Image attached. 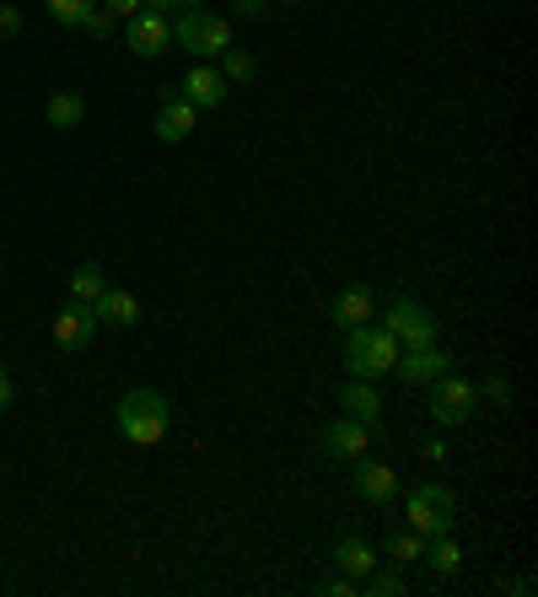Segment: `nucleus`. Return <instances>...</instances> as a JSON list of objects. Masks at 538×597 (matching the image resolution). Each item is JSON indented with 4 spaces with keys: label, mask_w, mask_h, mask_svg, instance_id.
<instances>
[{
    "label": "nucleus",
    "mask_w": 538,
    "mask_h": 597,
    "mask_svg": "<svg viewBox=\"0 0 538 597\" xmlns=\"http://www.w3.org/2000/svg\"><path fill=\"white\" fill-rule=\"evenodd\" d=\"M394 361H399V339L383 329V324L344 329V372H350V377L377 383L383 372H394Z\"/></svg>",
    "instance_id": "nucleus-1"
},
{
    "label": "nucleus",
    "mask_w": 538,
    "mask_h": 597,
    "mask_svg": "<svg viewBox=\"0 0 538 597\" xmlns=\"http://www.w3.org/2000/svg\"><path fill=\"white\" fill-rule=\"evenodd\" d=\"M167 425H173V409H167V398L162 394L130 388V394L119 398V431H125V442H134V447H156V442L167 436Z\"/></svg>",
    "instance_id": "nucleus-2"
},
{
    "label": "nucleus",
    "mask_w": 538,
    "mask_h": 597,
    "mask_svg": "<svg viewBox=\"0 0 538 597\" xmlns=\"http://www.w3.org/2000/svg\"><path fill=\"white\" fill-rule=\"evenodd\" d=\"M404 523H409V532H420V538H442V532H453V523H458V495L431 479V484L409 490Z\"/></svg>",
    "instance_id": "nucleus-3"
},
{
    "label": "nucleus",
    "mask_w": 538,
    "mask_h": 597,
    "mask_svg": "<svg viewBox=\"0 0 538 597\" xmlns=\"http://www.w3.org/2000/svg\"><path fill=\"white\" fill-rule=\"evenodd\" d=\"M173 49H189L195 60H221L232 49V27H226V16L195 5V11H184L173 22Z\"/></svg>",
    "instance_id": "nucleus-4"
},
{
    "label": "nucleus",
    "mask_w": 538,
    "mask_h": 597,
    "mask_svg": "<svg viewBox=\"0 0 538 597\" xmlns=\"http://www.w3.org/2000/svg\"><path fill=\"white\" fill-rule=\"evenodd\" d=\"M383 329L399 339V350H409V344H431L436 339V318L414 296H388L383 302Z\"/></svg>",
    "instance_id": "nucleus-5"
},
{
    "label": "nucleus",
    "mask_w": 538,
    "mask_h": 597,
    "mask_svg": "<svg viewBox=\"0 0 538 597\" xmlns=\"http://www.w3.org/2000/svg\"><path fill=\"white\" fill-rule=\"evenodd\" d=\"M473 383H464V377H453V372H442L431 388H425V409H431V420L436 425H464L473 414Z\"/></svg>",
    "instance_id": "nucleus-6"
},
{
    "label": "nucleus",
    "mask_w": 538,
    "mask_h": 597,
    "mask_svg": "<svg viewBox=\"0 0 538 597\" xmlns=\"http://www.w3.org/2000/svg\"><path fill=\"white\" fill-rule=\"evenodd\" d=\"M394 372H399L409 388H431L442 372H453V355H447L436 339H431V344H409V350H399Z\"/></svg>",
    "instance_id": "nucleus-7"
},
{
    "label": "nucleus",
    "mask_w": 538,
    "mask_h": 597,
    "mask_svg": "<svg viewBox=\"0 0 538 597\" xmlns=\"http://www.w3.org/2000/svg\"><path fill=\"white\" fill-rule=\"evenodd\" d=\"M125 44H130V55H140V60H162L173 49V22L156 16V11H134L130 22H125Z\"/></svg>",
    "instance_id": "nucleus-8"
},
{
    "label": "nucleus",
    "mask_w": 538,
    "mask_h": 597,
    "mask_svg": "<svg viewBox=\"0 0 538 597\" xmlns=\"http://www.w3.org/2000/svg\"><path fill=\"white\" fill-rule=\"evenodd\" d=\"M92 333H97V318H92V302H75V296H70L66 307L55 313V344L75 355V350H86V344H92Z\"/></svg>",
    "instance_id": "nucleus-9"
},
{
    "label": "nucleus",
    "mask_w": 538,
    "mask_h": 597,
    "mask_svg": "<svg viewBox=\"0 0 538 597\" xmlns=\"http://www.w3.org/2000/svg\"><path fill=\"white\" fill-rule=\"evenodd\" d=\"M226 92H232V81L210 66V60H200V66L184 75V92H178V97H184V103H195V108H221V103H226Z\"/></svg>",
    "instance_id": "nucleus-10"
},
{
    "label": "nucleus",
    "mask_w": 538,
    "mask_h": 597,
    "mask_svg": "<svg viewBox=\"0 0 538 597\" xmlns=\"http://www.w3.org/2000/svg\"><path fill=\"white\" fill-rule=\"evenodd\" d=\"M366 447H372V425L366 420H335L329 431H324V453L329 458H366Z\"/></svg>",
    "instance_id": "nucleus-11"
},
{
    "label": "nucleus",
    "mask_w": 538,
    "mask_h": 597,
    "mask_svg": "<svg viewBox=\"0 0 538 597\" xmlns=\"http://www.w3.org/2000/svg\"><path fill=\"white\" fill-rule=\"evenodd\" d=\"M195 125H200V108H195V103H184V97H162V108H156V134H162L167 145L189 140Z\"/></svg>",
    "instance_id": "nucleus-12"
},
{
    "label": "nucleus",
    "mask_w": 538,
    "mask_h": 597,
    "mask_svg": "<svg viewBox=\"0 0 538 597\" xmlns=\"http://www.w3.org/2000/svg\"><path fill=\"white\" fill-rule=\"evenodd\" d=\"M372 318H377V296H372L366 285H350V291H339L335 296L339 329H361V324H372Z\"/></svg>",
    "instance_id": "nucleus-13"
},
{
    "label": "nucleus",
    "mask_w": 538,
    "mask_h": 597,
    "mask_svg": "<svg viewBox=\"0 0 538 597\" xmlns=\"http://www.w3.org/2000/svg\"><path fill=\"white\" fill-rule=\"evenodd\" d=\"M92 318L108 324V329H130L134 318H140V302H134L130 291H114V285H108V291L92 302Z\"/></svg>",
    "instance_id": "nucleus-14"
},
{
    "label": "nucleus",
    "mask_w": 538,
    "mask_h": 597,
    "mask_svg": "<svg viewBox=\"0 0 538 597\" xmlns=\"http://www.w3.org/2000/svg\"><path fill=\"white\" fill-rule=\"evenodd\" d=\"M339 403L350 420H366V425H377V414H383V394L366 377H350V388H339Z\"/></svg>",
    "instance_id": "nucleus-15"
},
{
    "label": "nucleus",
    "mask_w": 538,
    "mask_h": 597,
    "mask_svg": "<svg viewBox=\"0 0 538 597\" xmlns=\"http://www.w3.org/2000/svg\"><path fill=\"white\" fill-rule=\"evenodd\" d=\"M355 490H361L366 501L388 506V501L399 495V473H394L388 464H361V468H355Z\"/></svg>",
    "instance_id": "nucleus-16"
},
{
    "label": "nucleus",
    "mask_w": 538,
    "mask_h": 597,
    "mask_svg": "<svg viewBox=\"0 0 538 597\" xmlns=\"http://www.w3.org/2000/svg\"><path fill=\"white\" fill-rule=\"evenodd\" d=\"M335 565H339V576H366V571L377 565V554H372V543H366V538H339V543H335Z\"/></svg>",
    "instance_id": "nucleus-17"
},
{
    "label": "nucleus",
    "mask_w": 538,
    "mask_h": 597,
    "mask_svg": "<svg viewBox=\"0 0 538 597\" xmlns=\"http://www.w3.org/2000/svg\"><path fill=\"white\" fill-rule=\"evenodd\" d=\"M81 119H86V97L81 92H55L49 97V125L55 130H75Z\"/></svg>",
    "instance_id": "nucleus-18"
},
{
    "label": "nucleus",
    "mask_w": 538,
    "mask_h": 597,
    "mask_svg": "<svg viewBox=\"0 0 538 597\" xmlns=\"http://www.w3.org/2000/svg\"><path fill=\"white\" fill-rule=\"evenodd\" d=\"M425 560H431L436 576H453L464 565V549L453 543V532H442V538H425Z\"/></svg>",
    "instance_id": "nucleus-19"
},
{
    "label": "nucleus",
    "mask_w": 538,
    "mask_h": 597,
    "mask_svg": "<svg viewBox=\"0 0 538 597\" xmlns=\"http://www.w3.org/2000/svg\"><path fill=\"white\" fill-rule=\"evenodd\" d=\"M103 291H108L103 265H75V269H70V296H75V302H97Z\"/></svg>",
    "instance_id": "nucleus-20"
},
{
    "label": "nucleus",
    "mask_w": 538,
    "mask_h": 597,
    "mask_svg": "<svg viewBox=\"0 0 538 597\" xmlns=\"http://www.w3.org/2000/svg\"><path fill=\"white\" fill-rule=\"evenodd\" d=\"M388 560H394V565H414V560H425V538L409 532V528L388 532Z\"/></svg>",
    "instance_id": "nucleus-21"
},
{
    "label": "nucleus",
    "mask_w": 538,
    "mask_h": 597,
    "mask_svg": "<svg viewBox=\"0 0 538 597\" xmlns=\"http://www.w3.org/2000/svg\"><path fill=\"white\" fill-rule=\"evenodd\" d=\"M221 75H226L232 86H237V81H254V75H259V60H254L248 49H226V55H221Z\"/></svg>",
    "instance_id": "nucleus-22"
},
{
    "label": "nucleus",
    "mask_w": 538,
    "mask_h": 597,
    "mask_svg": "<svg viewBox=\"0 0 538 597\" xmlns=\"http://www.w3.org/2000/svg\"><path fill=\"white\" fill-rule=\"evenodd\" d=\"M44 5H49V16H55L60 27H81V16H86L92 0H44Z\"/></svg>",
    "instance_id": "nucleus-23"
},
{
    "label": "nucleus",
    "mask_w": 538,
    "mask_h": 597,
    "mask_svg": "<svg viewBox=\"0 0 538 597\" xmlns=\"http://www.w3.org/2000/svg\"><path fill=\"white\" fill-rule=\"evenodd\" d=\"M366 593L372 597H399L404 593L399 571H377V565H372V571H366Z\"/></svg>",
    "instance_id": "nucleus-24"
},
{
    "label": "nucleus",
    "mask_w": 538,
    "mask_h": 597,
    "mask_svg": "<svg viewBox=\"0 0 538 597\" xmlns=\"http://www.w3.org/2000/svg\"><path fill=\"white\" fill-rule=\"evenodd\" d=\"M81 27H86L92 38H108V33H114V16H108V11L92 0V5H86V16H81Z\"/></svg>",
    "instance_id": "nucleus-25"
},
{
    "label": "nucleus",
    "mask_w": 538,
    "mask_h": 597,
    "mask_svg": "<svg viewBox=\"0 0 538 597\" xmlns=\"http://www.w3.org/2000/svg\"><path fill=\"white\" fill-rule=\"evenodd\" d=\"M97 5H103L114 22H130L134 11H145V0H97Z\"/></svg>",
    "instance_id": "nucleus-26"
},
{
    "label": "nucleus",
    "mask_w": 538,
    "mask_h": 597,
    "mask_svg": "<svg viewBox=\"0 0 538 597\" xmlns=\"http://www.w3.org/2000/svg\"><path fill=\"white\" fill-rule=\"evenodd\" d=\"M473 394H484L490 403H506V398H512V383H506V377H484V383H479Z\"/></svg>",
    "instance_id": "nucleus-27"
},
{
    "label": "nucleus",
    "mask_w": 538,
    "mask_h": 597,
    "mask_svg": "<svg viewBox=\"0 0 538 597\" xmlns=\"http://www.w3.org/2000/svg\"><path fill=\"white\" fill-rule=\"evenodd\" d=\"M22 33V11L16 5H0V44H11Z\"/></svg>",
    "instance_id": "nucleus-28"
},
{
    "label": "nucleus",
    "mask_w": 538,
    "mask_h": 597,
    "mask_svg": "<svg viewBox=\"0 0 538 597\" xmlns=\"http://www.w3.org/2000/svg\"><path fill=\"white\" fill-rule=\"evenodd\" d=\"M200 0H145V11H156V16H184V11H195Z\"/></svg>",
    "instance_id": "nucleus-29"
},
{
    "label": "nucleus",
    "mask_w": 538,
    "mask_h": 597,
    "mask_svg": "<svg viewBox=\"0 0 538 597\" xmlns=\"http://www.w3.org/2000/svg\"><path fill=\"white\" fill-rule=\"evenodd\" d=\"M232 11H237V16H265L269 0H232Z\"/></svg>",
    "instance_id": "nucleus-30"
},
{
    "label": "nucleus",
    "mask_w": 538,
    "mask_h": 597,
    "mask_svg": "<svg viewBox=\"0 0 538 597\" xmlns=\"http://www.w3.org/2000/svg\"><path fill=\"white\" fill-rule=\"evenodd\" d=\"M324 593H335V597H350L355 587H350V576H335V582H324Z\"/></svg>",
    "instance_id": "nucleus-31"
},
{
    "label": "nucleus",
    "mask_w": 538,
    "mask_h": 597,
    "mask_svg": "<svg viewBox=\"0 0 538 597\" xmlns=\"http://www.w3.org/2000/svg\"><path fill=\"white\" fill-rule=\"evenodd\" d=\"M11 398H16V388H11V377H5V372H0V414H5V409H11Z\"/></svg>",
    "instance_id": "nucleus-32"
},
{
    "label": "nucleus",
    "mask_w": 538,
    "mask_h": 597,
    "mask_svg": "<svg viewBox=\"0 0 538 597\" xmlns=\"http://www.w3.org/2000/svg\"><path fill=\"white\" fill-rule=\"evenodd\" d=\"M0 254H5V237H0Z\"/></svg>",
    "instance_id": "nucleus-33"
},
{
    "label": "nucleus",
    "mask_w": 538,
    "mask_h": 597,
    "mask_svg": "<svg viewBox=\"0 0 538 597\" xmlns=\"http://www.w3.org/2000/svg\"><path fill=\"white\" fill-rule=\"evenodd\" d=\"M285 5H302V0H285Z\"/></svg>",
    "instance_id": "nucleus-34"
},
{
    "label": "nucleus",
    "mask_w": 538,
    "mask_h": 597,
    "mask_svg": "<svg viewBox=\"0 0 538 597\" xmlns=\"http://www.w3.org/2000/svg\"><path fill=\"white\" fill-rule=\"evenodd\" d=\"M0 372H5V361H0Z\"/></svg>",
    "instance_id": "nucleus-35"
}]
</instances>
